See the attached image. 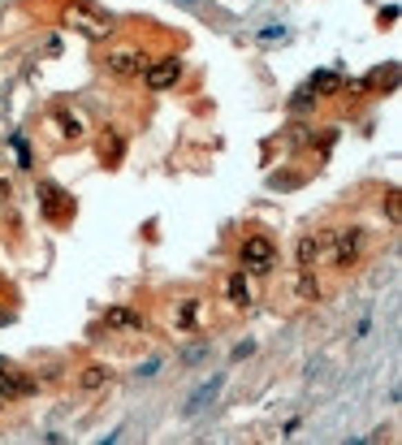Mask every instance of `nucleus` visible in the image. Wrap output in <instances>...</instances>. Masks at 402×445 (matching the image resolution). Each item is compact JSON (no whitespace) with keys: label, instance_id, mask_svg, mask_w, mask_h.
<instances>
[{"label":"nucleus","instance_id":"nucleus-3","mask_svg":"<svg viewBox=\"0 0 402 445\" xmlns=\"http://www.w3.org/2000/svg\"><path fill=\"white\" fill-rule=\"evenodd\" d=\"M66 22H70L74 30H83L87 39H108V35H112V22H108V18H91V13H87L83 5L66 9Z\"/></svg>","mask_w":402,"mask_h":445},{"label":"nucleus","instance_id":"nucleus-5","mask_svg":"<svg viewBox=\"0 0 402 445\" xmlns=\"http://www.w3.org/2000/svg\"><path fill=\"white\" fill-rule=\"evenodd\" d=\"M221 385H225V376H212L208 385H199V389H195V398L182 406V420H195L203 406H212V402H217V393H221Z\"/></svg>","mask_w":402,"mask_h":445},{"label":"nucleus","instance_id":"nucleus-23","mask_svg":"<svg viewBox=\"0 0 402 445\" xmlns=\"http://www.w3.org/2000/svg\"><path fill=\"white\" fill-rule=\"evenodd\" d=\"M0 402H5V398H0Z\"/></svg>","mask_w":402,"mask_h":445},{"label":"nucleus","instance_id":"nucleus-20","mask_svg":"<svg viewBox=\"0 0 402 445\" xmlns=\"http://www.w3.org/2000/svg\"><path fill=\"white\" fill-rule=\"evenodd\" d=\"M251 355H255V342H238V346H234V363H238V359H251Z\"/></svg>","mask_w":402,"mask_h":445},{"label":"nucleus","instance_id":"nucleus-6","mask_svg":"<svg viewBox=\"0 0 402 445\" xmlns=\"http://www.w3.org/2000/svg\"><path fill=\"white\" fill-rule=\"evenodd\" d=\"M178 78H182V65L169 56V61H156V65L148 70V87H152V91H169Z\"/></svg>","mask_w":402,"mask_h":445},{"label":"nucleus","instance_id":"nucleus-1","mask_svg":"<svg viewBox=\"0 0 402 445\" xmlns=\"http://www.w3.org/2000/svg\"><path fill=\"white\" fill-rule=\"evenodd\" d=\"M238 264H243V273L251 277H264L277 268V242H272L268 234H247L243 242H238Z\"/></svg>","mask_w":402,"mask_h":445},{"label":"nucleus","instance_id":"nucleus-4","mask_svg":"<svg viewBox=\"0 0 402 445\" xmlns=\"http://www.w3.org/2000/svg\"><path fill=\"white\" fill-rule=\"evenodd\" d=\"M104 65L112 74H121V78H139L143 70H148V56H143V52H108Z\"/></svg>","mask_w":402,"mask_h":445},{"label":"nucleus","instance_id":"nucleus-13","mask_svg":"<svg viewBox=\"0 0 402 445\" xmlns=\"http://www.w3.org/2000/svg\"><path fill=\"white\" fill-rule=\"evenodd\" d=\"M121 152H125V147H121V138H117V134L100 138V156H104L108 165H121Z\"/></svg>","mask_w":402,"mask_h":445},{"label":"nucleus","instance_id":"nucleus-15","mask_svg":"<svg viewBox=\"0 0 402 445\" xmlns=\"http://www.w3.org/2000/svg\"><path fill=\"white\" fill-rule=\"evenodd\" d=\"M312 104H316V91H312V87H303V91H294V100H290V108H294V113H308Z\"/></svg>","mask_w":402,"mask_h":445},{"label":"nucleus","instance_id":"nucleus-7","mask_svg":"<svg viewBox=\"0 0 402 445\" xmlns=\"http://www.w3.org/2000/svg\"><path fill=\"white\" fill-rule=\"evenodd\" d=\"M39 385L30 376H22V372H13L5 359H0V398H9V393H35Z\"/></svg>","mask_w":402,"mask_h":445},{"label":"nucleus","instance_id":"nucleus-10","mask_svg":"<svg viewBox=\"0 0 402 445\" xmlns=\"http://www.w3.org/2000/svg\"><path fill=\"white\" fill-rule=\"evenodd\" d=\"M225 298H230L234 307H247V303H251V285H247V273H234V277H225Z\"/></svg>","mask_w":402,"mask_h":445},{"label":"nucleus","instance_id":"nucleus-2","mask_svg":"<svg viewBox=\"0 0 402 445\" xmlns=\"http://www.w3.org/2000/svg\"><path fill=\"white\" fill-rule=\"evenodd\" d=\"M333 242H337V247H333L337 268H355L359 256H363V242H368V238H363V229H346V234H337Z\"/></svg>","mask_w":402,"mask_h":445},{"label":"nucleus","instance_id":"nucleus-18","mask_svg":"<svg viewBox=\"0 0 402 445\" xmlns=\"http://www.w3.org/2000/svg\"><path fill=\"white\" fill-rule=\"evenodd\" d=\"M299 294H303V298H316V294H320V285H316V273H312V277H308V273L299 277Z\"/></svg>","mask_w":402,"mask_h":445},{"label":"nucleus","instance_id":"nucleus-11","mask_svg":"<svg viewBox=\"0 0 402 445\" xmlns=\"http://www.w3.org/2000/svg\"><path fill=\"white\" fill-rule=\"evenodd\" d=\"M316 95H333V91H342V78H337L333 70H320L316 78H312V83H308Z\"/></svg>","mask_w":402,"mask_h":445},{"label":"nucleus","instance_id":"nucleus-9","mask_svg":"<svg viewBox=\"0 0 402 445\" xmlns=\"http://www.w3.org/2000/svg\"><path fill=\"white\" fill-rule=\"evenodd\" d=\"M329 242H333V234H329V229L308 234V238H303V247H299V264H316V260L329 251Z\"/></svg>","mask_w":402,"mask_h":445},{"label":"nucleus","instance_id":"nucleus-22","mask_svg":"<svg viewBox=\"0 0 402 445\" xmlns=\"http://www.w3.org/2000/svg\"><path fill=\"white\" fill-rule=\"evenodd\" d=\"M199 359H203V346H190V351L182 355V363H199Z\"/></svg>","mask_w":402,"mask_h":445},{"label":"nucleus","instance_id":"nucleus-16","mask_svg":"<svg viewBox=\"0 0 402 445\" xmlns=\"http://www.w3.org/2000/svg\"><path fill=\"white\" fill-rule=\"evenodd\" d=\"M260 43H264V48L285 43V26H268V30H260Z\"/></svg>","mask_w":402,"mask_h":445},{"label":"nucleus","instance_id":"nucleus-14","mask_svg":"<svg viewBox=\"0 0 402 445\" xmlns=\"http://www.w3.org/2000/svg\"><path fill=\"white\" fill-rule=\"evenodd\" d=\"M100 385H108V368H87L83 372V389H100Z\"/></svg>","mask_w":402,"mask_h":445},{"label":"nucleus","instance_id":"nucleus-12","mask_svg":"<svg viewBox=\"0 0 402 445\" xmlns=\"http://www.w3.org/2000/svg\"><path fill=\"white\" fill-rule=\"evenodd\" d=\"M108 324H117V329H139L143 315H134L130 307H112V311H108Z\"/></svg>","mask_w":402,"mask_h":445},{"label":"nucleus","instance_id":"nucleus-17","mask_svg":"<svg viewBox=\"0 0 402 445\" xmlns=\"http://www.w3.org/2000/svg\"><path fill=\"white\" fill-rule=\"evenodd\" d=\"M195 320H199V303H186L178 315V329H195Z\"/></svg>","mask_w":402,"mask_h":445},{"label":"nucleus","instance_id":"nucleus-21","mask_svg":"<svg viewBox=\"0 0 402 445\" xmlns=\"http://www.w3.org/2000/svg\"><path fill=\"white\" fill-rule=\"evenodd\" d=\"M57 121H61V130H66V134H78V121H74V117H66V113H61Z\"/></svg>","mask_w":402,"mask_h":445},{"label":"nucleus","instance_id":"nucleus-19","mask_svg":"<svg viewBox=\"0 0 402 445\" xmlns=\"http://www.w3.org/2000/svg\"><path fill=\"white\" fill-rule=\"evenodd\" d=\"M385 216L398 220V190H390V195H385Z\"/></svg>","mask_w":402,"mask_h":445},{"label":"nucleus","instance_id":"nucleus-8","mask_svg":"<svg viewBox=\"0 0 402 445\" xmlns=\"http://www.w3.org/2000/svg\"><path fill=\"white\" fill-rule=\"evenodd\" d=\"M39 199H43V212L52 216V220H61L66 212H74V199L70 195H61L57 186H48V182H39Z\"/></svg>","mask_w":402,"mask_h":445}]
</instances>
